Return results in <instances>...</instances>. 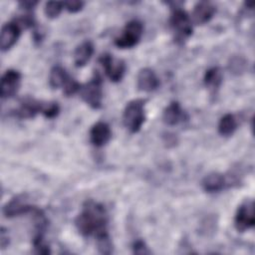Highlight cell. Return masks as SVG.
Returning a JSON list of instances; mask_svg holds the SVG:
<instances>
[{"label": "cell", "mask_w": 255, "mask_h": 255, "mask_svg": "<svg viewBox=\"0 0 255 255\" xmlns=\"http://www.w3.org/2000/svg\"><path fill=\"white\" fill-rule=\"evenodd\" d=\"M108 212L102 203L89 199L83 204L82 211L75 219V225L83 236L99 235L107 232Z\"/></svg>", "instance_id": "6da1fadb"}, {"label": "cell", "mask_w": 255, "mask_h": 255, "mask_svg": "<svg viewBox=\"0 0 255 255\" xmlns=\"http://www.w3.org/2000/svg\"><path fill=\"white\" fill-rule=\"evenodd\" d=\"M145 101L142 99H134L129 101L123 113V122L125 127L130 132H137L145 120L144 114Z\"/></svg>", "instance_id": "7a4b0ae2"}, {"label": "cell", "mask_w": 255, "mask_h": 255, "mask_svg": "<svg viewBox=\"0 0 255 255\" xmlns=\"http://www.w3.org/2000/svg\"><path fill=\"white\" fill-rule=\"evenodd\" d=\"M169 25L174 33V39L176 42L183 43L192 35L193 27L191 18L180 7L172 9L169 18Z\"/></svg>", "instance_id": "3957f363"}, {"label": "cell", "mask_w": 255, "mask_h": 255, "mask_svg": "<svg viewBox=\"0 0 255 255\" xmlns=\"http://www.w3.org/2000/svg\"><path fill=\"white\" fill-rule=\"evenodd\" d=\"M83 101L92 109H100L103 100V80L99 73H95L93 78L83 85L80 90Z\"/></svg>", "instance_id": "277c9868"}, {"label": "cell", "mask_w": 255, "mask_h": 255, "mask_svg": "<svg viewBox=\"0 0 255 255\" xmlns=\"http://www.w3.org/2000/svg\"><path fill=\"white\" fill-rule=\"evenodd\" d=\"M142 34V23L138 20H130L126 24L122 34L115 39V45L121 49L132 48L140 41Z\"/></svg>", "instance_id": "5b68a950"}, {"label": "cell", "mask_w": 255, "mask_h": 255, "mask_svg": "<svg viewBox=\"0 0 255 255\" xmlns=\"http://www.w3.org/2000/svg\"><path fill=\"white\" fill-rule=\"evenodd\" d=\"M254 224V202L253 200H246L241 203L237 208L234 217V226L237 231L244 232L252 228Z\"/></svg>", "instance_id": "8992f818"}, {"label": "cell", "mask_w": 255, "mask_h": 255, "mask_svg": "<svg viewBox=\"0 0 255 255\" xmlns=\"http://www.w3.org/2000/svg\"><path fill=\"white\" fill-rule=\"evenodd\" d=\"M99 62L103 66L109 79L114 82H120L126 72V63L121 59H115L111 54H103Z\"/></svg>", "instance_id": "52a82bcc"}, {"label": "cell", "mask_w": 255, "mask_h": 255, "mask_svg": "<svg viewBox=\"0 0 255 255\" xmlns=\"http://www.w3.org/2000/svg\"><path fill=\"white\" fill-rule=\"evenodd\" d=\"M33 205L29 203L27 194H19L10 199L3 207V214L7 218L28 214L33 209Z\"/></svg>", "instance_id": "ba28073f"}, {"label": "cell", "mask_w": 255, "mask_h": 255, "mask_svg": "<svg viewBox=\"0 0 255 255\" xmlns=\"http://www.w3.org/2000/svg\"><path fill=\"white\" fill-rule=\"evenodd\" d=\"M21 83V74L13 69L7 70L1 78L0 95L2 99L13 97L19 90Z\"/></svg>", "instance_id": "9c48e42d"}, {"label": "cell", "mask_w": 255, "mask_h": 255, "mask_svg": "<svg viewBox=\"0 0 255 255\" xmlns=\"http://www.w3.org/2000/svg\"><path fill=\"white\" fill-rule=\"evenodd\" d=\"M21 34V27L14 21L5 23L1 28L0 35V48L1 50L7 51L11 49L18 41Z\"/></svg>", "instance_id": "30bf717a"}, {"label": "cell", "mask_w": 255, "mask_h": 255, "mask_svg": "<svg viewBox=\"0 0 255 255\" xmlns=\"http://www.w3.org/2000/svg\"><path fill=\"white\" fill-rule=\"evenodd\" d=\"M159 80L153 70L142 68L136 76V85L139 91L152 92L159 87Z\"/></svg>", "instance_id": "8fae6325"}, {"label": "cell", "mask_w": 255, "mask_h": 255, "mask_svg": "<svg viewBox=\"0 0 255 255\" xmlns=\"http://www.w3.org/2000/svg\"><path fill=\"white\" fill-rule=\"evenodd\" d=\"M112 130L110 126L105 122L96 123L90 130V140L97 147L104 146L111 139Z\"/></svg>", "instance_id": "7c38bea8"}, {"label": "cell", "mask_w": 255, "mask_h": 255, "mask_svg": "<svg viewBox=\"0 0 255 255\" xmlns=\"http://www.w3.org/2000/svg\"><path fill=\"white\" fill-rule=\"evenodd\" d=\"M216 12V7L208 1L197 2L192 11V20L197 25H203L209 22Z\"/></svg>", "instance_id": "4fadbf2b"}, {"label": "cell", "mask_w": 255, "mask_h": 255, "mask_svg": "<svg viewBox=\"0 0 255 255\" xmlns=\"http://www.w3.org/2000/svg\"><path fill=\"white\" fill-rule=\"evenodd\" d=\"M42 101H37L33 98H25L21 101L20 106L14 111V116L19 119H32L37 114L41 113Z\"/></svg>", "instance_id": "5bb4252c"}, {"label": "cell", "mask_w": 255, "mask_h": 255, "mask_svg": "<svg viewBox=\"0 0 255 255\" xmlns=\"http://www.w3.org/2000/svg\"><path fill=\"white\" fill-rule=\"evenodd\" d=\"M186 119V115L180 104L176 101L171 102L163 111L162 121L167 126H175Z\"/></svg>", "instance_id": "9a60e30c"}, {"label": "cell", "mask_w": 255, "mask_h": 255, "mask_svg": "<svg viewBox=\"0 0 255 255\" xmlns=\"http://www.w3.org/2000/svg\"><path fill=\"white\" fill-rule=\"evenodd\" d=\"M226 185V177L219 172H210L204 176L201 186L205 192L215 193L221 191Z\"/></svg>", "instance_id": "2e32d148"}, {"label": "cell", "mask_w": 255, "mask_h": 255, "mask_svg": "<svg viewBox=\"0 0 255 255\" xmlns=\"http://www.w3.org/2000/svg\"><path fill=\"white\" fill-rule=\"evenodd\" d=\"M94 54V45L91 41L81 43L74 52V63L76 67H84L92 58Z\"/></svg>", "instance_id": "e0dca14e"}, {"label": "cell", "mask_w": 255, "mask_h": 255, "mask_svg": "<svg viewBox=\"0 0 255 255\" xmlns=\"http://www.w3.org/2000/svg\"><path fill=\"white\" fill-rule=\"evenodd\" d=\"M223 80V74L220 68L218 67H212L208 69L203 77V83L207 89H209L212 92L217 91Z\"/></svg>", "instance_id": "ac0fdd59"}, {"label": "cell", "mask_w": 255, "mask_h": 255, "mask_svg": "<svg viewBox=\"0 0 255 255\" xmlns=\"http://www.w3.org/2000/svg\"><path fill=\"white\" fill-rule=\"evenodd\" d=\"M70 76L66 72V70L61 66H54L49 75V85L52 89L63 88Z\"/></svg>", "instance_id": "d6986e66"}, {"label": "cell", "mask_w": 255, "mask_h": 255, "mask_svg": "<svg viewBox=\"0 0 255 255\" xmlns=\"http://www.w3.org/2000/svg\"><path fill=\"white\" fill-rule=\"evenodd\" d=\"M237 120L232 114H225L218 123V132L222 136H230L237 128Z\"/></svg>", "instance_id": "ffe728a7"}, {"label": "cell", "mask_w": 255, "mask_h": 255, "mask_svg": "<svg viewBox=\"0 0 255 255\" xmlns=\"http://www.w3.org/2000/svg\"><path fill=\"white\" fill-rule=\"evenodd\" d=\"M247 61L241 55H234L228 61V70L233 75H241L246 71Z\"/></svg>", "instance_id": "44dd1931"}, {"label": "cell", "mask_w": 255, "mask_h": 255, "mask_svg": "<svg viewBox=\"0 0 255 255\" xmlns=\"http://www.w3.org/2000/svg\"><path fill=\"white\" fill-rule=\"evenodd\" d=\"M97 240V248L102 254H112L114 251V244L109 235L108 231L101 233L96 236Z\"/></svg>", "instance_id": "7402d4cb"}, {"label": "cell", "mask_w": 255, "mask_h": 255, "mask_svg": "<svg viewBox=\"0 0 255 255\" xmlns=\"http://www.w3.org/2000/svg\"><path fill=\"white\" fill-rule=\"evenodd\" d=\"M64 9V2H60V1H49L45 4L44 7V12L45 15L50 18V19H55L57 18L62 10Z\"/></svg>", "instance_id": "603a6c76"}, {"label": "cell", "mask_w": 255, "mask_h": 255, "mask_svg": "<svg viewBox=\"0 0 255 255\" xmlns=\"http://www.w3.org/2000/svg\"><path fill=\"white\" fill-rule=\"evenodd\" d=\"M33 247L34 252L37 254H50V246L44 239V234H34L33 236Z\"/></svg>", "instance_id": "cb8c5ba5"}, {"label": "cell", "mask_w": 255, "mask_h": 255, "mask_svg": "<svg viewBox=\"0 0 255 255\" xmlns=\"http://www.w3.org/2000/svg\"><path fill=\"white\" fill-rule=\"evenodd\" d=\"M60 113V107L55 102H43L41 114L47 119H54Z\"/></svg>", "instance_id": "d4e9b609"}, {"label": "cell", "mask_w": 255, "mask_h": 255, "mask_svg": "<svg viewBox=\"0 0 255 255\" xmlns=\"http://www.w3.org/2000/svg\"><path fill=\"white\" fill-rule=\"evenodd\" d=\"M81 85L73 78H69V80L67 81V83L65 84V86L63 87V93L67 96V97H70V96H73L75 95L77 92H79L81 90Z\"/></svg>", "instance_id": "484cf974"}, {"label": "cell", "mask_w": 255, "mask_h": 255, "mask_svg": "<svg viewBox=\"0 0 255 255\" xmlns=\"http://www.w3.org/2000/svg\"><path fill=\"white\" fill-rule=\"evenodd\" d=\"M132 252L134 254L138 255H144V254H150V250L148 249L145 242L141 239H137L132 244Z\"/></svg>", "instance_id": "4316f807"}, {"label": "cell", "mask_w": 255, "mask_h": 255, "mask_svg": "<svg viewBox=\"0 0 255 255\" xmlns=\"http://www.w3.org/2000/svg\"><path fill=\"white\" fill-rule=\"evenodd\" d=\"M85 3L83 1L78 0H72V1H65L64 2V8L69 11L70 13H77L81 11L84 7Z\"/></svg>", "instance_id": "83f0119b"}, {"label": "cell", "mask_w": 255, "mask_h": 255, "mask_svg": "<svg viewBox=\"0 0 255 255\" xmlns=\"http://www.w3.org/2000/svg\"><path fill=\"white\" fill-rule=\"evenodd\" d=\"M9 243H10V237H9L8 229H6L5 227H1V231H0V245H1V249H5L6 247H8Z\"/></svg>", "instance_id": "f1b7e54d"}, {"label": "cell", "mask_w": 255, "mask_h": 255, "mask_svg": "<svg viewBox=\"0 0 255 255\" xmlns=\"http://www.w3.org/2000/svg\"><path fill=\"white\" fill-rule=\"evenodd\" d=\"M163 141H164V143H166V145L168 147L169 146H174L177 142V138L172 133H166V134L163 135Z\"/></svg>", "instance_id": "f546056e"}, {"label": "cell", "mask_w": 255, "mask_h": 255, "mask_svg": "<svg viewBox=\"0 0 255 255\" xmlns=\"http://www.w3.org/2000/svg\"><path fill=\"white\" fill-rule=\"evenodd\" d=\"M37 4V1H22L19 3V6L24 11H32Z\"/></svg>", "instance_id": "4dcf8cb0"}]
</instances>
